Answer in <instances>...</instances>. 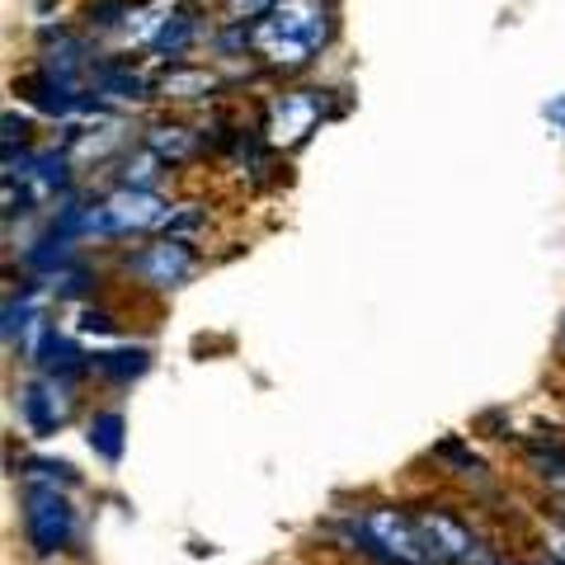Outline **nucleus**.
Segmentation results:
<instances>
[{
  "mask_svg": "<svg viewBox=\"0 0 565 565\" xmlns=\"http://www.w3.org/2000/svg\"><path fill=\"white\" fill-rule=\"evenodd\" d=\"M344 546H353L367 565H444L429 537L405 504H363L344 519Z\"/></svg>",
  "mask_w": 565,
  "mask_h": 565,
  "instance_id": "1",
  "label": "nucleus"
},
{
  "mask_svg": "<svg viewBox=\"0 0 565 565\" xmlns=\"http://www.w3.org/2000/svg\"><path fill=\"white\" fill-rule=\"evenodd\" d=\"M20 542L39 565H57L81 552L85 519L71 490L62 486H24L20 490Z\"/></svg>",
  "mask_w": 565,
  "mask_h": 565,
  "instance_id": "2",
  "label": "nucleus"
},
{
  "mask_svg": "<svg viewBox=\"0 0 565 565\" xmlns=\"http://www.w3.org/2000/svg\"><path fill=\"white\" fill-rule=\"evenodd\" d=\"M326 39H330L326 0H278L269 20L250 29V43L278 66H302Z\"/></svg>",
  "mask_w": 565,
  "mask_h": 565,
  "instance_id": "3",
  "label": "nucleus"
},
{
  "mask_svg": "<svg viewBox=\"0 0 565 565\" xmlns=\"http://www.w3.org/2000/svg\"><path fill=\"white\" fill-rule=\"evenodd\" d=\"M415 519L424 527V537H429L434 556L444 565H490L494 552L486 546V537L476 533V523L462 519L457 509H444V504H424L415 509Z\"/></svg>",
  "mask_w": 565,
  "mask_h": 565,
  "instance_id": "4",
  "label": "nucleus"
},
{
  "mask_svg": "<svg viewBox=\"0 0 565 565\" xmlns=\"http://www.w3.org/2000/svg\"><path fill=\"white\" fill-rule=\"evenodd\" d=\"M14 411H20V424L33 438H52V434H62L71 419V386L39 373L14 392Z\"/></svg>",
  "mask_w": 565,
  "mask_h": 565,
  "instance_id": "5",
  "label": "nucleus"
},
{
  "mask_svg": "<svg viewBox=\"0 0 565 565\" xmlns=\"http://www.w3.org/2000/svg\"><path fill=\"white\" fill-rule=\"evenodd\" d=\"M128 274H137L151 288H180V282L193 274V250L184 241H156L141 245L137 255H128Z\"/></svg>",
  "mask_w": 565,
  "mask_h": 565,
  "instance_id": "6",
  "label": "nucleus"
},
{
  "mask_svg": "<svg viewBox=\"0 0 565 565\" xmlns=\"http://www.w3.org/2000/svg\"><path fill=\"white\" fill-rule=\"evenodd\" d=\"M99 207H104V217H109V232H141V226H156L170 217L166 203L156 199L151 189H128V184L109 193Z\"/></svg>",
  "mask_w": 565,
  "mask_h": 565,
  "instance_id": "7",
  "label": "nucleus"
},
{
  "mask_svg": "<svg viewBox=\"0 0 565 565\" xmlns=\"http://www.w3.org/2000/svg\"><path fill=\"white\" fill-rule=\"evenodd\" d=\"M85 444H90V452L104 467H118L122 452H128V419H122V411H114V405L95 411L85 419Z\"/></svg>",
  "mask_w": 565,
  "mask_h": 565,
  "instance_id": "8",
  "label": "nucleus"
},
{
  "mask_svg": "<svg viewBox=\"0 0 565 565\" xmlns=\"http://www.w3.org/2000/svg\"><path fill=\"white\" fill-rule=\"evenodd\" d=\"M151 367V349H99V353H90V373L95 377H104V382H114V386H128V382H137L141 373Z\"/></svg>",
  "mask_w": 565,
  "mask_h": 565,
  "instance_id": "9",
  "label": "nucleus"
},
{
  "mask_svg": "<svg viewBox=\"0 0 565 565\" xmlns=\"http://www.w3.org/2000/svg\"><path fill=\"white\" fill-rule=\"evenodd\" d=\"M316 118H321V99H316V90H302V95H288L274 109V132L278 137H302L316 128Z\"/></svg>",
  "mask_w": 565,
  "mask_h": 565,
  "instance_id": "10",
  "label": "nucleus"
},
{
  "mask_svg": "<svg viewBox=\"0 0 565 565\" xmlns=\"http://www.w3.org/2000/svg\"><path fill=\"white\" fill-rule=\"evenodd\" d=\"M20 486H62V490H76L81 486V471L62 462V457H24L20 462Z\"/></svg>",
  "mask_w": 565,
  "mask_h": 565,
  "instance_id": "11",
  "label": "nucleus"
},
{
  "mask_svg": "<svg viewBox=\"0 0 565 565\" xmlns=\"http://www.w3.org/2000/svg\"><path fill=\"white\" fill-rule=\"evenodd\" d=\"M95 85H99V95H109V99H141L147 95V81H141L132 66H122V62L95 66Z\"/></svg>",
  "mask_w": 565,
  "mask_h": 565,
  "instance_id": "12",
  "label": "nucleus"
},
{
  "mask_svg": "<svg viewBox=\"0 0 565 565\" xmlns=\"http://www.w3.org/2000/svg\"><path fill=\"white\" fill-rule=\"evenodd\" d=\"M193 33H199V24H193V14H170V20L161 24V33L151 39V47L161 52V57H180V52L193 43Z\"/></svg>",
  "mask_w": 565,
  "mask_h": 565,
  "instance_id": "13",
  "label": "nucleus"
},
{
  "mask_svg": "<svg viewBox=\"0 0 565 565\" xmlns=\"http://www.w3.org/2000/svg\"><path fill=\"white\" fill-rule=\"evenodd\" d=\"M212 85H217V81H212L207 71H199V66H174L170 76L161 81V90H166L170 99H199V95L212 90Z\"/></svg>",
  "mask_w": 565,
  "mask_h": 565,
  "instance_id": "14",
  "label": "nucleus"
},
{
  "mask_svg": "<svg viewBox=\"0 0 565 565\" xmlns=\"http://www.w3.org/2000/svg\"><path fill=\"white\" fill-rule=\"evenodd\" d=\"M147 151H156L161 161H184V156L193 151V137H189V128H151Z\"/></svg>",
  "mask_w": 565,
  "mask_h": 565,
  "instance_id": "15",
  "label": "nucleus"
},
{
  "mask_svg": "<svg viewBox=\"0 0 565 565\" xmlns=\"http://www.w3.org/2000/svg\"><path fill=\"white\" fill-rule=\"evenodd\" d=\"M542 546H546V556L565 565V519L542 523Z\"/></svg>",
  "mask_w": 565,
  "mask_h": 565,
  "instance_id": "16",
  "label": "nucleus"
},
{
  "mask_svg": "<svg viewBox=\"0 0 565 565\" xmlns=\"http://www.w3.org/2000/svg\"><path fill=\"white\" fill-rule=\"evenodd\" d=\"M76 330H81V334H109V330H114V316H109V311H81Z\"/></svg>",
  "mask_w": 565,
  "mask_h": 565,
  "instance_id": "17",
  "label": "nucleus"
},
{
  "mask_svg": "<svg viewBox=\"0 0 565 565\" xmlns=\"http://www.w3.org/2000/svg\"><path fill=\"white\" fill-rule=\"evenodd\" d=\"M278 0H232V14H245V20H250V14H259V10H274Z\"/></svg>",
  "mask_w": 565,
  "mask_h": 565,
  "instance_id": "18",
  "label": "nucleus"
},
{
  "mask_svg": "<svg viewBox=\"0 0 565 565\" xmlns=\"http://www.w3.org/2000/svg\"><path fill=\"white\" fill-rule=\"evenodd\" d=\"M490 565H523V561H514V556H494Z\"/></svg>",
  "mask_w": 565,
  "mask_h": 565,
  "instance_id": "19",
  "label": "nucleus"
},
{
  "mask_svg": "<svg viewBox=\"0 0 565 565\" xmlns=\"http://www.w3.org/2000/svg\"><path fill=\"white\" fill-rule=\"evenodd\" d=\"M556 349H561V359H565V321H561V344Z\"/></svg>",
  "mask_w": 565,
  "mask_h": 565,
  "instance_id": "20",
  "label": "nucleus"
},
{
  "mask_svg": "<svg viewBox=\"0 0 565 565\" xmlns=\"http://www.w3.org/2000/svg\"><path fill=\"white\" fill-rule=\"evenodd\" d=\"M537 565H561V561H552V556H542V561H537Z\"/></svg>",
  "mask_w": 565,
  "mask_h": 565,
  "instance_id": "21",
  "label": "nucleus"
}]
</instances>
